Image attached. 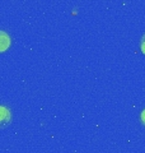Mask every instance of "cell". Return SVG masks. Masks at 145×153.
Wrapping results in <instances>:
<instances>
[{
  "mask_svg": "<svg viewBox=\"0 0 145 153\" xmlns=\"http://www.w3.org/2000/svg\"><path fill=\"white\" fill-rule=\"evenodd\" d=\"M140 46H141V51H143V54H145V35L143 36L141 38V44H140Z\"/></svg>",
  "mask_w": 145,
  "mask_h": 153,
  "instance_id": "cell-4",
  "label": "cell"
},
{
  "mask_svg": "<svg viewBox=\"0 0 145 153\" xmlns=\"http://www.w3.org/2000/svg\"><path fill=\"white\" fill-rule=\"evenodd\" d=\"M9 46H10V37L7 32L0 31V52L8 50Z\"/></svg>",
  "mask_w": 145,
  "mask_h": 153,
  "instance_id": "cell-2",
  "label": "cell"
},
{
  "mask_svg": "<svg viewBox=\"0 0 145 153\" xmlns=\"http://www.w3.org/2000/svg\"><path fill=\"white\" fill-rule=\"evenodd\" d=\"M12 121V112L5 106H0V129L5 128Z\"/></svg>",
  "mask_w": 145,
  "mask_h": 153,
  "instance_id": "cell-1",
  "label": "cell"
},
{
  "mask_svg": "<svg viewBox=\"0 0 145 153\" xmlns=\"http://www.w3.org/2000/svg\"><path fill=\"white\" fill-rule=\"evenodd\" d=\"M140 120H141V124L145 126V108L141 111V114H140Z\"/></svg>",
  "mask_w": 145,
  "mask_h": 153,
  "instance_id": "cell-3",
  "label": "cell"
}]
</instances>
